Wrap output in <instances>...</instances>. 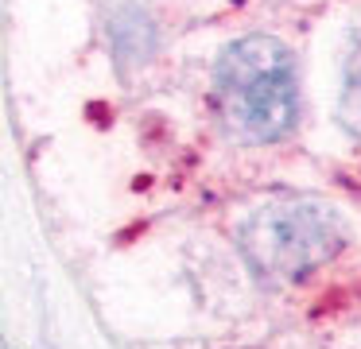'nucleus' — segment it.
I'll list each match as a JSON object with an SVG mask.
<instances>
[{"label":"nucleus","mask_w":361,"mask_h":349,"mask_svg":"<svg viewBox=\"0 0 361 349\" xmlns=\"http://www.w3.org/2000/svg\"><path fill=\"white\" fill-rule=\"evenodd\" d=\"M218 101L229 132L249 144L288 136L299 113L295 59L272 35H245L218 62Z\"/></svg>","instance_id":"obj_1"},{"label":"nucleus","mask_w":361,"mask_h":349,"mask_svg":"<svg viewBox=\"0 0 361 349\" xmlns=\"http://www.w3.org/2000/svg\"><path fill=\"white\" fill-rule=\"evenodd\" d=\"M241 252L260 276L295 279L326 264L342 248V225L334 209L307 198H280L257 206L241 225Z\"/></svg>","instance_id":"obj_2"},{"label":"nucleus","mask_w":361,"mask_h":349,"mask_svg":"<svg viewBox=\"0 0 361 349\" xmlns=\"http://www.w3.org/2000/svg\"><path fill=\"white\" fill-rule=\"evenodd\" d=\"M350 90H353V97H357V105H361V43H357V51H353V59H350Z\"/></svg>","instance_id":"obj_3"}]
</instances>
